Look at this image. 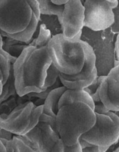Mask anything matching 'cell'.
I'll return each instance as SVG.
<instances>
[{
	"label": "cell",
	"instance_id": "obj_38",
	"mask_svg": "<svg viewBox=\"0 0 119 152\" xmlns=\"http://www.w3.org/2000/svg\"><path fill=\"white\" fill-rule=\"evenodd\" d=\"M114 113L118 116V118H119V111H116V112H114Z\"/></svg>",
	"mask_w": 119,
	"mask_h": 152
},
{
	"label": "cell",
	"instance_id": "obj_35",
	"mask_svg": "<svg viewBox=\"0 0 119 152\" xmlns=\"http://www.w3.org/2000/svg\"><path fill=\"white\" fill-rule=\"evenodd\" d=\"M119 65V61H118L117 59H115L114 62V67H117Z\"/></svg>",
	"mask_w": 119,
	"mask_h": 152
},
{
	"label": "cell",
	"instance_id": "obj_7",
	"mask_svg": "<svg viewBox=\"0 0 119 152\" xmlns=\"http://www.w3.org/2000/svg\"><path fill=\"white\" fill-rule=\"evenodd\" d=\"M85 51V63L82 71L76 75L68 76L60 74L59 79L63 86L71 90H84L98 78L96 54L93 48L87 42L82 40Z\"/></svg>",
	"mask_w": 119,
	"mask_h": 152
},
{
	"label": "cell",
	"instance_id": "obj_13",
	"mask_svg": "<svg viewBox=\"0 0 119 152\" xmlns=\"http://www.w3.org/2000/svg\"><path fill=\"white\" fill-rule=\"evenodd\" d=\"M39 22H40V20L37 19V16L33 13L31 22L25 31L16 34H7V33L1 31V37H2L3 38L13 39L17 40V41L23 42L26 45H29L31 42V41L34 39L33 37H34V34L37 31Z\"/></svg>",
	"mask_w": 119,
	"mask_h": 152
},
{
	"label": "cell",
	"instance_id": "obj_1",
	"mask_svg": "<svg viewBox=\"0 0 119 152\" xmlns=\"http://www.w3.org/2000/svg\"><path fill=\"white\" fill-rule=\"evenodd\" d=\"M52 64L48 46L37 48L28 45L13 65L16 94L20 97L41 93L47 72Z\"/></svg>",
	"mask_w": 119,
	"mask_h": 152
},
{
	"label": "cell",
	"instance_id": "obj_20",
	"mask_svg": "<svg viewBox=\"0 0 119 152\" xmlns=\"http://www.w3.org/2000/svg\"><path fill=\"white\" fill-rule=\"evenodd\" d=\"M79 143L81 147L82 152H107L110 147H99L89 143L81 138L79 140Z\"/></svg>",
	"mask_w": 119,
	"mask_h": 152
},
{
	"label": "cell",
	"instance_id": "obj_12",
	"mask_svg": "<svg viewBox=\"0 0 119 152\" xmlns=\"http://www.w3.org/2000/svg\"><path fill=\"white\" fill-rule=\"evenodd\" d=\"M66 91L67 88L63 86L51 91L43 103L44 106L43 113L51 117H57V114L59 111L58 105H59L60 99Z\"/></svg>",
	"mask_w": 119,
	"mask_h": 152
},
{
	"label": "cell",
	"instance_id": "obj_25",
	"mask_svg": "<svg viewBox=\"0 0 119 152\" xmlns=\"http://www.w3.org/2000/svg\"><path fill=\"white\" fill-rule=\"evenodd\" d=\"M28 4H29V5L31 6L34 14L37 16V19H38L40 22L41 13H40V4H39L38 1H37V0H28Z\"/></svg>",
	"mask_w": 119,
	"mask_h": 152
},
{
	"label": "cell",
	"instance_id": "obj_34",
	"mask_svg": "<svg viewBox=\"0 0 119 152\" xmlns=\"http://www.w3.org/2000/svg\"><path fill=\"white\" fill-rule=\"evenodd\" d=\"M112 68L114 69V71H115V72L117 73V74L119 75V65H118V66H117V67H113Z\"/></svg>",
	"mask_w": 119,
	"mask_h": 152
},
{
	"label": "cell",
	"instance_id": "obj_8",
	"mask_svg": "<svg viewBox=\"0 0 119 152\" xmlns=\"http://www.w3.org/2000/svg\"><path fill=\"white\" fill-rule=\"evenodd\" d=\"M85 8L80 0H68L64 5L62 22L60 23L62 34L68 41L74 39L82 34L84 27Z\"/></svg>",
	"mask_w": 119,
	"mask_h": 152
},
{
	"label": "cell",
	"instance_id": "obj_4",
	"mask_svg": "<svg viewBox=\"0 0 119 152\" xmlns=\"http://www.w3.org/2000/svg\"><path fill=\"white\" fill-rule=\"evenodd\" d=\"M0 11V28L7 34L25 31L33 15L28 0H1Z\"/></svg>",
	"mask_w": 119,
	"mask_h": 152
},
{
	"label": "cell",
	"instance_id": "obj_31",
	"mask_svg": "<svg viewBox=\"0 0 119 152\" xmlns=\"http://www.w3.org/2000/svg\"><path fill=\"white\" fill-rule=\"evenodd\" d=\"M115 59L119 61V34H117L115 45Z\"/></svg>",
	"mask_w": 119,
	"mask_h": 152
},
{
	"label": "cell",
	"instance_id": "obj_9",
	"mask_svg": "<svg viewBox=\"0 0 119 152\" xmlns=\"http://www.w3.org/2000/svg\"><path fill=\"white\" fill-rule=\"evenodd\" d=\"M37 105L31 101L20 104L4 119H0L1 129L11 132L16 136L25 134L30 123V116Z\"/></svg>",
	"mask_w": 119,
	"mask_h": 152
},
{
	"label": "cell",
	"instance_id": "obj_15",
	"mask_svg": "<svg viewBox=\"0 0 119 152\" xmlns=\"http://www.w3.org/2000/svg\"><path fill=\"white\" fill-rule=\"evenodd\" d=\"M53 37L51 30L47 28L45 24L41 23L39 28V33L37 37L34 38L30 43V46H33L37 48L46 47L48 45L49 42Z\"/></svg>",
	"mask_w": 119,
	"mask_h": 152
},
{
	"label": "cell",
	"instance_id": "obj_19",
	"mask_svg": "<svg viewBox=\"0 0 119 152\" xmlns=\"http://www.w3.org/2000/svg\"><path fill=\"white\" fill-rule=\"evenodd\" d=\"M43 111H44V106L43 105H38V106L36 107L35 109L32 111V113L31 114L30 116V123L29 126H28V129L25 131V134L31 131L32 129H34L37 125L40 123V118L41 117V115L43 114Z\"/></svg>",
	"mask_w": 119,
	"mask_h": 152
},
{
	"label": "cell",
	"instance_id": "obj_16",
	"mask_svg": "<svg viewBox=\"0 0 119 152\" xmlns=\"http://www.w3.org/2000/svg\"><path fill=\"white\" fill-rule=\"evenodd\" d=\"M17 95L16 94V86H15V79L13 75V67L12 65L10 77L7 83L3 86V89L1 92V103L7 101L9 98Z\"/></svg>",
	"mask_w": 119,
	"mask_h": 152
},
{
	"label": "cell",
	"instance_id": "obj_29",
	"mask_svg": "<svg viewBox=\"0 0 119 152\" xmlns=\"http://www.w3.org/2000/svg\"><path fill=\"white\" fill-rule=\"evenodd\" d=\"M64 152H82L81 147H80L79 142L77 145H73V146H67V145H65Z\"/></svg>",
	"mask_w": 119,
	"mask_h": 152
},
{
	"label": "cell",
	"instance_id": "obj_17",
	"mask_svg": "<svg viewBox=\"0 0 119 152\" xmlns=\"http://www.w3.org/2000/svg\"><path fill=\"white\" fill-rule=\"evenodd\" d=\"M0 63H1V71H0V83L4 86L10 77L11 71L12 64L5 57L0 55Z\"/></svg>",
	"mask_w": 119,
	"mask_h": 152
},
{
	"label": "cell",
	"instance_id": "obj_28",
	"mask_svg": "<svg viewBox=\"0 0 119 152\" xmlns=\"http://www.w3.org/2000/svg\"><path fill=\"white\" fill-rule=\"evenodd\" d=\"M64 149H65V144L62 140L60 139L56 143L55 146L54 147L51 152H64Z\"/></svg>",
	"mask_w": 119,
	"mask_h": 152
},
{
	"label": "cell",
	"instance_id": "obj_10",
	"mask_svg": "<svg viewBox=\"0 0 119 152\" xmlns=\"http://www.w3.org/2000/svg\"><path fill=\"white\" fill-rule=\"evenodd\" d=\"M25 136L31 141L35 152H51L57 141L60 139L59 134L45 123L39 124Z\"/></svg>",
	"mask_w": 119,
	"mask_h": 152
},
{
	"label": "cell",
	"instance_id": "obj_26",
	"mask_svg": "<svg viewBox=\"0 0 119 152\" xmlns=\"http://www.w3.org/2000/svg\"><path fill=\"white\" fill-rule=\"evenodd\" d=\"M0 55L3 56L4 57H5L7 60L10 61V63H11L12 65H13V64L16 62V60H17V57H15V56H12V55L10 54L9 53H7V51H5V50L3 49L2 47H0Z\"/></svg>",
	"mask_w": 119,
	"mask_h": 152
},
{
	"label": "cell",
	"instance_id": "obj_27",
	"mask_svg": "<svg viewBox=\"0 0 119 152\" xmlns=\"http://www.w3.org/2000/svg\"><path fill=\"white\" fill-rule=\"evenodd\" d=\"M94 111L95 113H98V114H106L107 112H108L109 111L104 105H103L101 102L100 103H96L95 104V109H94Z\"/></svg>",
	"mask_w": 119,
	"mask_h": 152
},
{
	"label": "cell",
	"instance_id": "obj_24",
	"mask_svg": "<svg viewBox=\"0 0 119 152\" xmlns=\"http://www.w3.org/2000/svg\"><path fill=\"white\" fill-rule=\"evenodd\" d=\"M113 13L115 15V22L111 27L112 32L114 34H119V1H118V5L115 9L113 10Z\"/></svg>",
	"mask_w": 119,
	"mask_h": 152
},
{
	"label": "cell",
	"instance_id": "obj_11",
	"mask_svg": "<svg viewBox=\"0 0 119 152\" xmlns=\"http://www.w3.org/2000/svg\"><path fill=\"white\" fill-rule=\"evenodd\" d=\"M73 102H83L89 105L94 111L95 103L94 102L92 96L85 90H71L67 89L66 91L62 94L60 99L59 109L64 105L71 104Z\"/></svg>",
	"mask_w": 119,
	"mask_h": 152
},
{
	"label": "cell",
	"instance_id": "obj_22",
	"mask_svg": "<svg viewBox=\"0 0 119 152\" xmlns=\"http://www.w3.org/2000/svg\"><path fill=\"white\" fill-rule=\"evenodd\" d=\"M57 117H51L50 115H48V114L43 113V114L41 115L40 118V123H45V124H47L48 126H50L52 128L54 132H56L57 133L59 134L57 130Z\"/></svg>",
	"mask_w": 119,
	"mask_h": 152
},
{
	"label": "cell",
	"instance_id": "obj_18",
	"mask_svg": "<svg viewBox=\"0 0 119 152\" xmlns=\"http://www.w3.org/2000/svg\"><path fill=\"white\" fill-rule=\"evenodd\" d=\"M60 74V73L57 69L56 67L53 64H51L50 68L48 70L47 77H46L45 84L43 87V90L46 91L47 88L52 87L54 85H55V83H57V80L59 79Z\"/></svg>",
	"mask_w": 119,
	"mask_h": 152
},
{
	"label": "cell",
	"instance_id": "obj_33",
	"mask_svg": "<svg viewBox=\"0 0 119 152\" xmlns=\"http://www.w3.org/2000/svg\"><path fill=\"white\" fill-rule=\"evenodd\" d=\"M0 152H7L5 146L1 142H0Z\"/></svg>",
	"mask_w": 119,
	"mask_h": 152
},
{
	"label": "cell",
	"instance_id": "obj_23",
	"mask_svg": "<svg viewBox=\"0 0 119 152\" xmlns=\"http://www.w3.org/2000/svg\"><path fill=\"white\" fill-rule=\"evenodd\" d=\"M104 78H105V76H100V77L98 76V78L96 79V80H95L90 86H89L88 88H85L84 90L92 96V95H93L94 94H95V92L100 88L101 83H102L103 80H104Z\"/></svg>",
	"mask_w": 119,
	"mask_h": 152
},
{
	"label": "cell",
	"instance_id": "obj_30",
	"mask_svg": "<svg viewBox=\"0 0 119 152\" xmlns=\"http://www.w3.org/2000/svg\"><path fill=\"white\" fill-rule=\"evenodd\" d=\"M14 135L11 132L6 131L4 129H1V139L6 140H12Z\"/></svg>",
	"mask_w": 119,
	"mask_h": 152
},
{
	"label": "cell",
	"instance_id": "obj_5",
	"mask_svg": "<svg viewBox=\"0 0 119 152\" xmlns=\"http://www.w3.org/2000/svg\"><path fill=\"white\" fill-rule=\"evenodd\" d=\"M96 122L81 139L99 147H112L119 141V118L114 112L95 113Z\"/></svg>",
	"mask_w": 119,
	"mask_h": 152
},
{
	"label": "cell",
	"instance_id": "obj_21",
	"mask_svg": "<svg viewBox=\"0 0 119 152\" xmlns=\"http://www.w3.org/2000/svg\"><path fill=\"white\" fill-rule=\"evenodd\" d=\"M13 145L14 152H35L33 148L25 144L18 136L14 135L13 138Z\"/></svg>",
	"mask_w": 119,
	"mask_h": 152
},
{
	"label": "cell",
	"instance_id": "obj_36",
	"mask_svg": "<svg viewBox=\"0 0 119 152\" xmlns=\"http://www.w3.org/2000/svg\"><path fill=\"white\" fill-rule=\"evenodd\" d=\"M113 152H119V147H118V148H116L113 151Z\"/></svg>",
	"mask_w": 119,
	"mask_h": 152
},
{
	"label": "cell",
	"instance_id": "obj_3",
	"mask_svg": "<svg viewBox=\"0 0 119 152\" xmlns=\"http://www.w3.org/2000/svg\"><path fill=\"white\" fill-rule=\"evenodd\" d=\"M82 34L68 41L62 33L53 36L48 45V52L60 74L72 76L82 71L85 63V51L81 40Z\"/></svg>",
	"mask_w": 119,
	"mask_h": 152
},
{
	"label": "cell",
	"instance_id": "obj_37",
	"mask_svg": "<svg viewBox=\"0 0 119 152\" xmlns=\"http://www.w3.org/2000/svg\"><path fill=\"white\" fill-rule=\"evenodd\" d=\"M111 148H112V147H110V148H109V149L108 151H107V152H113V151H114V149H112V150Z\"/></svg>",
	"mask_w": 119,
	"mask_h": 152
},
{
	"label": "cell",
	"instance_id": "obj_2",
	"mask_svg": "<svg viewBox=\"0 0 119 152\" xmlns=\"http://www.w3.org/2000/svg\"><path fill=\"white\" fill-rule=\"evenodd\" d=\"M56 120L60 139L67 146H73L95 126L96 116L86 104L73 102L60 108Z\"/></svg>",
	"mask_w": 119,
	"mask_h": 152
},
{
	"label": "cell",
	"instance_id": "obj_32",
	"mask_svg": "<svg viewBox=\"0 0 119 152\" xmlns=\"http://www.w3.org/2000/svg\"><path fill=\"white\" fill-rule=\"evenodd\" d=\"M52 2L54 3L56 5L59 6H64L67 2H68V0H51Z\"/></svg>",
	"mask_w": 119,
	"mask_h": 152
},
{
	"label": "cell",
	"instance_id": "obj_6",
	"mask_svg": "<svg viewBox=\"0 0 119 152\" xmlns=\"http://www.w3.org/2000/svg\"><path fill=\"white\" fill-rule=\"evenodd\" d=\"M85 8L84 27L93 31L111 28L115 22L113 10L118 5V0L82 1Z\"/></svg>",
	"mask_w": 119,
	"mask_h": 152
},
{
	"label": "cell",
	"instance_id": "obj_14",
	"mask_svg": "<svg viewBox=\"0 0 119 152\" xmlns=\"http://www.w3.org/2000/svg\"><path fill=\"white\" fill-rule=\"evenodd\" d=\"M40 4V10L42 16H54L57 18L60 25L62 22L64 6L56 5L51 0H37Z\"/></svg>",
	"mask_w": 119,
	"mask_h": 152
}]
</instances>
